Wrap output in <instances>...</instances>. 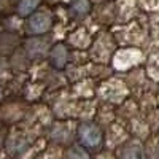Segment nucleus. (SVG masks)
<instances>
[{
    "label": "nucleus",
    "mask_w": 159,
    "mask_h": 159,
    "mask_svg": "<svg viewBox=\"0 0 159 159\" xmlns=\"http://www.w3.org/2000/svg\"><path fill=\"white\" fill-rule=\"evenodd\" d=\"M69 159H89V154H88L83 148L73 147V148L69 151Z\"/></svg>",
    "instance_id": "423d86ee"
},
{
    "label": "nucleus",
    "mask_w": 159,
    "mask_h": 159,
    "mask_svg": "<svg viewBox=\"0 0 159 159\" xmlns=\"http://www.w3.org/2000/svg\"><path fill=\"white\" fill-rule=\"evenodd\" d=\"M38 5H40V0H21L18 7V13L21 16H27Z\"/></svg>",
    "instance_id": "20e7f679"
},
{
    "label": "nucleus",
    "mask_w": 159,
    "mask_h": 159,
    "mask_svg": "<svg viewBox=\"0 0 159 159\" xmlns=\"http://www.w3.org/2000/svg\"><path fill=\"white\" fill-rule=\"evenodd\" d=\"M123 159H145V154L140 148L132 147V148H126L123 153Z\"/></svg>",
    "instance_id": "39448f33"
},
{
    "label": "nucleus",
    "mask_w": 159,
    "mask_h": 159,
    "mask_svg": "<svg viewBox=\"0 0 159 159\" xmlns=\"http://www.w3.org/2000/svg\"><path fill=\"white\" fill-rule=\"evenodd\" d=\"M51 25V19L48 15H34L27 24V29L32 34H43L49 29Z\"/></svg>",
    "instance_id": "f03ea898"
},
{
    "label": "nucleus",
    "mask_w": 159,
    "mask_h": 159,
    "mask_svg": "<svg viewBox=\"0 0 159 159\" xmlns=\"http://www.w3.org/2000/svg\"><path fill=\"white\" fill-rule=\"evenodd\" d=\"M73 10L75 11H78V13H86V10H88V0H75L73 2Z\"/></svg>",
    "instance_id": "0eeeda50"
},
{
    "label": "nucleus",
    "mask_w": 159,
    "mask_h": 159,
    "mask_svg": "<svg viewBox=\"0 0 159 159\" xmlns=\"http://www.w3.org/2000/svg\"><path fill=\"white\" fill-rule=\"evenodd\" d=\"M51 62L57 69H62L65 65V62H67V49H65L62 45H59V46H56L54 49H52V52H51Z\"/></svg>",
    "instance_id": "7ed1b4c3"
},
{
    "label": "nucleus",
    "mask_w": 159,
    "mask_h": 159,
    "mask_svg": "<svg viewBox=\"0 0 159 159\" xmlns=\"http://www.w3.org/2000/svg\"><path fill=\"white\" fill-rule=\"evenodd\" d=\"M0 97H2V91H0Z\"/></svg>",
    "instance_id": "6e6552de"
},
{
    "label": "nucleus",
    "mask_w": 159,
    "mask_h": 159,
    "mask_svg": "<svg viewBox=\"0 0 159 159\" xmlns=\"http://www.w3.org/2000/svg\"><path fill=\"white\" fill-rule=\"evenodd\" d=\"M78 137L84 148L94 150L102 143V132L94 124H81L78 129Z\"/></svg>",
    "instance_id": "f257e3e1"
}]
</instances>
